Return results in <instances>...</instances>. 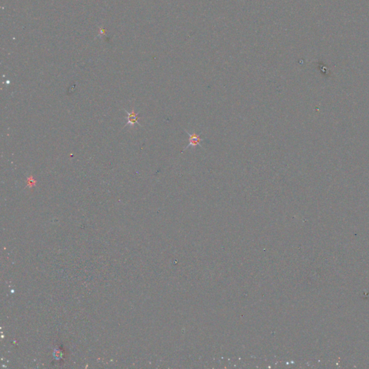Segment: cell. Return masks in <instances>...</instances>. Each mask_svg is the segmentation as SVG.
I'll return each instance as SVG.
<instances>
[{
  "label": "cell",
  "mask_w": 369,
  "mask_h": 369,
  "mask_svg": "<svg viewBox=\"0 0 369 369\" xmlns=\"http://www.w3.org/2000/svg\"><path fill=\"white\" fill-rule=\"evenodd\" d=\"M184 131H185V132L187 133H188V135L189 136V144H188V146H187V147L185 148H184L183 151H184V150L187 149H188V148H189L190 147H192L193 148H195L196 146H198V145H200L201 147V145L200 143L201 142H202V141L203 139H204V138H201V136L196 134V133H192V134H190V133L187 131L186 130H184Z\"/></svg>",
  "instance_id": "cell-1"
},
{
  "label": "cell",
  "mask_w": 369,
  "mask_h": 369,
  "mask_svg": "<svg viewBox=\"0 0 369 369\" xmlns=\"http://www.w3.org/2000/svg\"><path fill=\"white\" fill-rule=\"evenodd\" d=\"M127 115H128V124L133 126V124H134L135 123H138V114H136L134 113V110H133L132 113H131L127 112Z\"/></svg>",
  "instance_id": "cell-2"
},
{
  "label": "cell",
  "mask_w": 369,
  "mask_h": 369,
  "mask_svg": "<svg viewBox=\"0 0 369 369\" xmlns=\"http://www.w3.org/2000/svg\"><path fill=\"white\" fill-rule=\"evenodd\" d=\"M35 184V180H34L32 177H30V178H29L28 180V184L30 186H33Z\"/></svg>",
  "instance_id": "cell-3"
}]
</instances>
